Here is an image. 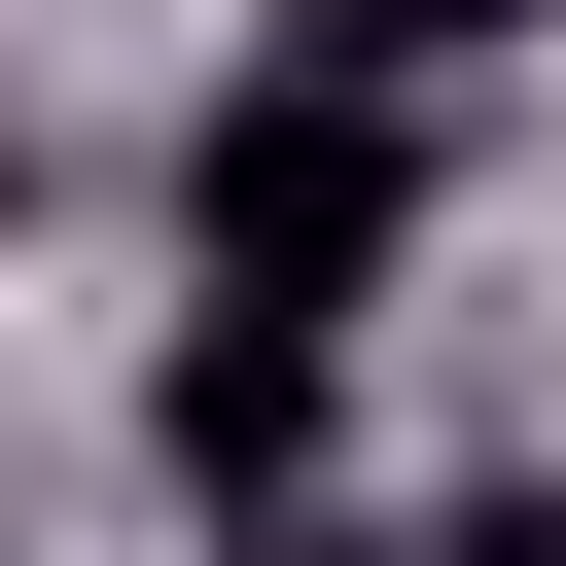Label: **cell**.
I'll return each instance as SVG.
<instances>
[{
    "label": "cell",
    "instance_id": "1",
    "mask_svg": "<svg viewBox=\"0 0 566 566\" xmlns=\"http://www.w3.org/2000/svg\"><path fill=\"white\" fill-rule=\"evenodd\" d=\"M389 212H424V142H389V106H318V71H248V106L177 142V248H212V318H318V354H354Z\"/></svg>",
    "mask_w": 566,
    "mask_h": 566
},
{
    "label": "cell",
    "instance_id": "2",
    "mask_svg": "<svg viewBox=\"0 0 566 566\" xmlns=\"http://www.w3.org/2000/svg\"><path fill=\"white\" fill-rule=\"evenodd\" d=\"M142 460H177L212 531H318V318H177V354H142Z\"/></svg>",
    "mask_w": 566,
    "mask_h": 566
},
{
    "label": "cell",
    "instance_id": "3",
    "mask_svg": "<svg viewBox=\"0 0 566 566\" xmlns=\"http://www.w3.org/2000/svg\"><path fill=\"white\" fill-rule=\"evenodd\" d=\"M283 71L424 142V106H495V71H531V0H283Z\"/></svg>",
    "mask_w": 566,
    "mask_h": 566
},
{
    "label": "cell",
    "instance_id": "4",
    "mask_svg": "<svg viewBox=\"0 0 566 566\" xmlns=\"http://www.w3.org/2000/svg\"><path fill=\"white\" fill-rule=\"evenodd\" d=\"M424 566H566V495H460V531H424Z\"/></svg>",
    "mask_w": 566,
    "mask_h": 566
}]
</instances>
